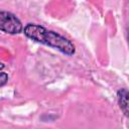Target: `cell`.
<instances>
[{
  "label": "cell",
  "instance_id": "obj_1",
  "mask_svg": "<svg viewBox=\"0 0 129 129\" xmlns=\"http://www.w3.org/2000/svg\"><path fill=\"white\" fill-rule=\"evenodd\" d=\"M23 32L28 38L55 48L67 55H73L75 53V45L71 40L41 25L28 23L23 28Z\"/></svg>",
  "mask_w": 129,
  "mask_h": 129
},
{
  "label": "cell",
  "instance_id": "obj_2",
  "mask_svg": "<svg viewBox=\"0 0 129 129\" xmlns=\"http://www.w3.org/2000/svg\"><path fill=\"white\" fill-rule=\"evenodd\" d=\"M0 30L8 34H18L23 30V26L13 13L0 11Z\"/></svg>",
  "mask_w": 129,
  "mask_h": 129
},
{
  "label": "cell",
  "instance_id": "obj_3",
  "mask_svg": "<svg viewBox=\"0 0 129 129\" xmlns=\"http://www.w3.org/2000/svg\"><path fill=\"white\" fill-rule=\"evenodd\" d=\"M118 102L121 110L125 115L128 114V92L126 89H121L118 92Z\"/></svg>",
  "mask_w": 129,
  "mask_h": 129
},
{
  "label": "cell",
  "instance_id": "obj_4",
  "mask_svg": "<svg viewBox=\"0 0 129 129\" xmlns=\"http://www.w3.org/2000/svg\"><path fill=\"white\" fill-rule=\"evenodd\" d=\"M8 81V75L6 73H0V87L4 86Z\"/></svg>",
  "mask_w": 129,
  "mask_h": 129
},
{
  "label": "cell",
  "instance_id": "obj_5",
  "mask_svg": "<svg viewBox=\"0 0 129 129\" xmlns=\"http://www.w3.org/2000/svg\"><path fill=\"white\" fill-rule=\"evenodd\" d=\"M3 69H4V64H3L2 62H0V71L3 70Z\"/></svg>",
  "mask_w": 129,
  "mask_h": 129
}]
</instances>
